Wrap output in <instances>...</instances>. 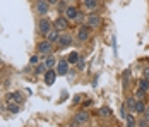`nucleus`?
<instances>
[{
    "label": "nucleus",
    "mask_w": 149,
    "mask_h": 127,
    "mask_svg": "<svg viewBox=\"0 0 149 127\" xmlns=\"http://www.w3.org/2000/svg\"><path fill=\"white\" fill-rule=\"evenodd\" d=\"M139 88H141V89H144L146 93L149 91V81L146 79V77H142V79L139 81Z\"/></svg>",
    "instance_id": "obj_19"
},
{
    "label": "nucleus",
    "mask_w": 149,
    "mask_h": 127,
    "mask_svg": "<svg viewBox=\"0 0 149 127\" xmlns=\"http://www.w3.org/2000/svg\"><path fill=\"white\" fill-rule=\"evenodd\" d=\"M89 122V113L86 110H79V112L74 115V120H72V126L74 127H79V126H84Z\"/></svg>",
    "instance_id": "obj_2"
},
{
    "label": "nucleus",
    "mask_w": 149,
    "mask_h": 127,
    "mask_svg": "<svg viewBox=\"0 0 149 127\" xmlns=\"http://www.w3.org/2000/svg\"><path fill=\"white\" fill-rule=\"evenodd\" d=\"M7 110H9V112H12V113H17V112H19V105H17V103H15V105L10 103V105L7 107Z\"/></svg>",
    "instance_id": "obj_23"
},
{
    "label": "nucleus",
    "mask_w": 149,
    "mask_h": 127,
    "mask_svg": "<svg viewBox=\"0 0 149 127\" xmlns=\"http://www.w3.org/2000/svg\"><path fill=\"white\" fill-rule=\"evenodd\" d=\"M127 107H129L130 110H134V107H135V100H134V98H129V100H127Z\"/></svg>",
    "instance_id": "obj_24"
},
{
    "label": "nucleus",
    "mask_w": 149,
    "mask_h": 127,
    "mask_svg": "<svg viewBox=\"0 0 149 127\" xmlns=\"http://www.w3.org/2000/svg\"><path fill=\"white\" fill-rule=\"evenodd\" d=\"M144 110H146V105H144V101L142 100H135V107H134V112L135 113H144Z\"/></svg>",
    "instance_id": "obj_14"
},
{
    "label": "nucleus",
    "mask_w": 149,
    "mask_h": 127,
    "mask_svg": "<svg viewBox=\"0 0 149 127\" xmlns=\"http://www.w3.org/2000/svg\"><path fill=\"white\" fill-rule=\"evenodd\" d=\"M86 26L88 28H100L101 26V17L98 14H89L86 19Z\"/></svg>",
    "instance_id": "obj_5"
},
{
    "label": "nucleus",
    "mask_w": 149,
    "mask_h": 127,
    "mask_svg": "<svg viewBox=\"0 0 149 127\" xmlns=\"http://www.w3.org/2000/svg\"><path fill=\"white\" fill-rule=\"evenodd\" d=\"M36 50H38V53H40V55H50V53L53 52V43H50L48 40L40 41V43H38V46H36Z\"/></svg>",
    "instance_id": "obj_3"
},
{
    "label": "nucleus",
    "mask_w": 149,
    "mask_h": 127,
    "mask_svg": "<svg viewBox=\"0 0 149 127\" xmlns=\"http://www.w3.org/2000/svg\"><path fill=\"white\" fill-rule=\"evenodd\" d=\"M53 28H57L58 31H65L69 28V19L63 17V15H58L55 21H53Z\"/></svg>",
    "instance_id": "obj_6"
},
{
    "label": "nucleus",
    "mask_w": 149,
    "mask_h": 127,
    "mask_svg": "<svg viewBox=\"0 0 149 127\" xmlns=\"http://www.w3.org/2000/svg\"><path fill=\"white\" fill-rule=\"evenodd\" d=\"M77 40L79 41H88L89 40V28L88 26H81L77 31Z\"/></svg>",
    "instance_id": "obj_10"
},
{
    "label": "nucleus",
    "mask_w": 149,
    "mask_h": 127,
    "mask_svg": "<svg viewBox=\"0 0 149 127\" xmlns=\"http://www.w3.org/2000/svg\"><path fill=\"white\" fill-rule=\"evenodd\" d=\"M144 77L149 81V67H148V69H144Z\"/></svg>",
    "instance_id": "obj_30"
},
{
    "label": "nucleus",
    "mask_w": 149,
    "mask_h": 127,
    "mask_svg": "<svg viewBox=\"0 0 149 127\" xmlns=\"http://www.w3.org/2000/svg\"><path fill=\"white\" fill-rule=\"evenodd\" d=\"M46 2H48L50 5H57V4H58L60 0H46Z\"/></svg>",
    "instance_id": "obj_29"
},
{
    "label": "nucleus",
    "mask_w": 149,
    "mask_h": 127,
    "mask_svg": "<svg viewBox=\"0 0 149 127\" xmlns=\"http://www.w3.org/2000/svg\"><path fill=\"white\" fill-rule=\"evenodd\" d=\"M52 29H53V22L43 15V17L38 21V33H40V34H43V36H46Z\"/></svg>",
    "instance_id": "obj_1"
},
{
    "label": "nucleus",
    "mask_w": 149,
    "mask_h": 127,
    "mask_svg": "<svg viewBox=\"0 0 149 127\" xmlns=\"http://www.w3.org/2000/svg\"><path fill=\"white\" fill-rule=\"evenodd\" d=\"M36 62H38V57L33 55V57H31V64H36Z\"/></svg>",
    "instance_id": "obj_31"
},
{
    "label": "nucleus",
    "mask_w": 149,
    "mask_h": 127,
    "mask_svg": "<svg viewBox=\"0 0 149 127\" xmlns=\"http://www.w3.org/2000/svg\"><path fill=\"white\" fill-rule=\"evenodd\" d=\"M45 65H46V69H53V67L57 65V58H55L53 55H46Z\"/></svg>",
    "instance_id": "obj_15"
},
{
    "label": "nucleus",
    "mask_w": 149,
    "mask_h": 127,
    "mask_svg": "<svg viewBox=\"0 0 149 127\" xmlns=\"http://www.w3.org/2000/svg\"><path fill=\"white\" fill-rule=\"evenodd\" d=\"M100 113H101L103 117H110V115H111V110H110V107H103V108L100 110Z\"/></svg>",
    "instance_id": "obj_22"
},
{
    "label": "nucleus",
    "mask_w": 149,
    "mask_h": 127,
    "mask_svg": "<svg viewBox=\"0 0 149 127\" xmlns=\"http://www.w3.org/2000/svg\"><path fill=\"white\" fill-rule=\"evenodd\" d=\"M148 122H149V120H146V119H141V120L137 122V126H139V127H148Z\"/></svg>",
    "instance_id": "obj_26"
},
{
    "label": "nucleus",
    "mask_w": 149,
    "mask_h": 127,
    "mask_svg": "<svg viewBox=\"0 0 149 127\" xmlns=\"http://www.w3.org/2000/svg\"><path fill=\"white\" fill-rule=\"evenodd\" d=\"M84 5H86L89 11H96V9H98V0H84Z\"/></svg>",
    "instance_id": "obj_17"
},
{
    "label": "nucleus",
    "mask_w": 149,
    "mask_h": 127,
    "mask_svg": "<svg viewBox=\"0 0 149 127\" xmlns=\"http://www.w3.org/2000/svg\"><path fill=\"white\" fill-rule=\"evenodd\" d=\"M34 9H36V12H38V14L43 17V15H46V14H48V11H50V4H48L46 0H38V2H36V5H34Z\"/></svg>",
    "instance_id": "obj_4"
},
{
    "label": "nucleus",
    "mask_w": 149,
    "mask_h": 127,
    "mask_svg": "<svg viewBox=\"0 0 149 127\" xmlns=\"http://www.w3.org/2000/svg\"><path fill=\"white\" fill-rule=\"evenodd\" d=\"M120 117H122V119H125V117H127V112H125V107H122V108H120Z\"/></svg>",
    "instance_id": "obj_27"
},
{
    "label": "nucleus",
    "mask_w": 149,
    "mask_h": 127,
    "mask_svg": "<svg viewBox=\"0 0 149 127\" xmlns=\"http://www.w3.org/2000/svg\"><path fill=\"white\" fill-rule=\"evenodd\" d=\"M125 122H127V127H135L137 126V122H135V117L132 113H127V117H125Z\"/></svg>",
    "instance_id": "obj_16"
},
{
    "label": "nucleus",
    "mask_w": 149,
    "mask_h": 127,
    "mask_svg": "<svg viewBox=\"0 0 149 127\" xmlns=\"http://www.w3.org/2000/svg\"><path fill=\"white\" fill-rule=\"evenodd\" d=\"M46 71H48V69H46L45 62H43V64H38V65H36V69H34V72H36V74H45Z\"/></svg>",
    "instance_id": "obj_20"
},
{
    "label": "nucleus",
    "mask_w": 149,
    "mask_h": 127,
    "mask_svg": "<svg viewBox=\"0 0 149 127\" xmlns=\"http://www.w3.org/2000/svg\"><path fill=\"white\" fill-rule=\"evenodd\" d=\"M63 14H65V17H67L69 21H75V19L79 17V9H77L75 5H69Z\"/></svg>",
    "instance_id": "obj_7"
},
{
    "label": "nucleus",
    "mask_w": 149,
    "mask_h": 127,
    "mask_svg": "<svg viewBox=\"0 0 149 127\" xmlns=\"http://www.w3.org/2000/svg\"><path fill=\"white\" fill-rule=\"evenodd\" d=\"M57 5H58V9H60V11H63V12H65V9L69 7V5H67V4H65L63 0H60V2H58V4H57Z\"/></svg>",
    "instance_id": "obj_25"
},
{
    "label": "nucleus",
    "mask_w": 149,
    "mask_h": 127,
    "mask_svg": "<svg viewBox=\"0 0 149 127\" xmlns=\"http://www.w3.org/2000/svg\"><path fill=\"white\" fill-rule=\"evenodd\" d=\"M69 65H70V64L67 62V58L57 62V74H58V76H65V74L69 72Z\"/></svg>",
    "instance_id": "obj_8"
},
{
    "label": "nucleus",
    "mask_w": 149,
    "mask_h": 127,
    "mask_svg": "<svg viewBox=\"0 0 149 127\" xmlns=\"http://www.w3.org/2000/svg\"><path fill=\"white\" fill-rule=\"evenodd\" d=\"M144 119L149 120V107H146V110H144Z\"/></svg>",
    "instance_id": "obj_28"
},
{
    "label": "nucleus",
    "mask_w": 149,
    "mask_h": 127,
    "mask_svg": "<svg viewBox=\"0 0 149 127\" xmlns=\"http://www.w3.org/2000/svg\"><path fill=\"white\" fill-rule=\"evenodd\" d=\"M7 100H9V101H15L17 105H19V103H22V96H21V93H19V91L9 93V95H7Z\"/></svg>",
    "instance_id": "obj_13"
},
{
    "label": "nucleus",
    "mask_w": 149,
    "mask_h": 127,
    "mask_svg": "<svg viewBox=\"0 0 149 127\" xmlns=\"http://www.w3.org/2000/svg\"><path fill=\"white\" fill-rule=\"evenodd\" d=\"M67 62H69V64H77V62H79V53H77V52H70L69 57H67Z\"/></svg>",
    "instance_id": "obj_18"
},
{
    "label": "nucleus",
    "mask_w": 149,
    "mask_h": 127,
    "mask_svg": "<svg viewBox=\"0 0 149 127\" xmlns=\"http://www.w3.org/2000/svg\"><path fill=\"white\" fill-rule=\"evenodd\" d=\"M135 96H137V100H144V98H146V91L139 88V89L135 91Z\"/></svg>",
    "instance_id": "obj_21"
},
{
    "label": "nucleus",
    "mask_w": 149,
    "mask_h": 127,
    "mask_svg": "<svg viewBox=\"0 0 149 127\" xmlns=\"http://www.w3.org/2000/svg\"><path fill=\"white\" fill-rule=\"evenodd\" d=\"M58 38H60V31L57 28H53L48 34H46V40L50 43H55V41H58Z\"/></svg>",
    "instance_id": "obj_12"
},
{
    "label": "nucleus",
    "mask_w": 149,
    "mask_h": 127,
    "mask_svg": "<svg viewBox=\"0 0 149 127\" xmlns=\"http://www.w3.org/2000/svg\"><path fill=\"white\" fill-rule=\"evenodd\" d=\"M57 71L55 69H48V71L45 72V84L46 86H52L53 83H55V79H57Z\"/></svg>",
    "instance_id": "obj_9"
},
{
    "label": "nucleus",
    "mask_w": 149,
    "mask_h": 127,
    "mask_svg": "<svg viewBox=\"0 0 149 127\" xmlns=\"http://www.w3.org/2000/svg\"><path fill=\"white\" fill-rule=\"evenodd\" d=\"M57 43H58L60 46H70V45H72V36H70L69 33H62Z\"/></svg>",
    "instance_id": "obj_11"
}]
</instances>
